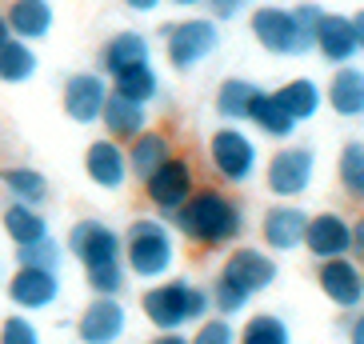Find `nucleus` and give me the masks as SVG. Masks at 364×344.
Here are the masks:
<instances>
[{
	"label": "nucleus",
	"mask_w": 364,
	"mask_h": 344,
	"mask_svg": "<svg viewBox=\"0 0 364 344\" xmlns=\"http://www.w3.org/2000/svg\"><path fill=\"white\" fill-rule=\"evenodd\" d=\"M168 225L193 248L216 252V248L240 244V237L248 232V216H245V205L228 193L225 184H200L193 193V200L172 216Z\"/></svg>",
	"instance_id": "nucleus-1"
},
{
	"label": "nucleus",
	"mask_w": 364,
	"mask_h": 344,
	"mask_svg": "<svg viewBox=\"0 0 364 344\" xmlns=\"http://www.w3.org/2000/svg\"><path fill=\"white\" fill-rule=\"evenodd\" d=\"M65 252L85 269V284L92 296H120L129 284V269H124V244L120 232L100 216H85L68 228Z\"/></svg>",
	"instance_id": "nucleus-2"
},
{
	"label": "nucleus",
	"mask_w": 364,
	"mask_h": 344,
	"mask_svg": "<svg viewBox=\"0 0 364 344\" xmlns=\"http://www.w3.org/2000/svg\"><path fill=\"white\" fill-rule=\"evenodd\" d=\"M120 244H124V269H129V276L149 280V284L172 276L176 260H181V237H176V228L156 213L132 216L129 228L120 232Z\"/></svg>",
	"instance_id": "nucleus-3"
},
{
	"label": "nucleus",
	"mask_w": 364,
	"mask_h": 344,
	"mask_svg": "<svg viewBox=\"0 0 364 344\" xmlns=\"http://www.w3.org/2000/svg\"><path fill=\"white\" fill-rule=\"evenodd\" d=\"M140 312L156 333H181L188 324H200L204 316H213V301H208V289H200L193 280L164 276L144 289Z\"/></svg>",
	"instance_id": "nucleus-4"
},
{
	"label": "nucleus",
	"mask_w": 364,
	"mask_h": 344,
	"mask_svg": "<svg viewBox=\"0 0 364 344\" xmlns=\"http://www.w3.org/2000/svg\"><path fill=\"white\" fill-rule=\"evenodd\" d=\"M208 168L225 188H245L260 172V149L252 132H245L240 124H220L208 136Z\"/></svg>",
	"instance_id": "nucleus-5"
},
{
	"label": "nucleus",
	"mask_w": 364,
	"mask_h": 344,
	"mask_svg": "<svg viewBox=\"0 0 364 344\" xmlns=\"http://www.w3.org/2000/svg\"><path fill=\"white\" fill-rule=\"evenodd\" d=\"M140 188H144V200L152 205V213L172 220V216L193 200L196 188H200V181H196V161L184 156V152H172L152 176L140 181Z\"/></svg>",
	"instance_id": "nucleus-6"
},
{
	"label": "nucleus",
	"mask_w": 364,
	"mask_h": 344,
	"mask_svg": "<svg viewBox=\"0 0 364 344\" xmlns=\"http://www.w3.org/2000/svg\"><path fill=\"white\" fill-rule=\"evenodd\" d=\"M164 36V56L176 72H193L196 65H204L208 56L220 48V24L213 16H184L161 28Z\"/></svg>",
	"instance_id": "nucleus-7"
},
{
	"label": "nucleus",
	"mask_w": 364,
	"mask_h": 344,
	"mask_svg": "<svg viewBox=\"0 0 364 344\" xmlns=\"http://www.w3.org/2000/svg\"><path fill=\"white\" fill-rule=\"evenodd\" d=\"M248 33L268 56L296 60V56L312 53V36L296 24L292 9H280V4H260V9L248 12Z\"/></svg>",
	"instance_id": "nucleus-8"
},
{
	"label": "nucleus",
	"mask_w": 364,
	"mask_h": 344,
	"mask_svg": "<svg viewBox=\"0 0 364 344\" xmlns=\"http://www.w3.org/2000/svg\"><path fill=\"white\" fill-rule=\"evenodd\" d=\"M316 181V152L309 144H280L264 164V184L277 200H300Z\"/></svg>",
	"instance_id": "nucleus-9"
},
{
	"label": "nucleus",
	"mask_w": 364,
	"mask_h": 344,
	"mask_svg": "<svg viewBox=\"0 0 364 344\" xmlns=\"http://www.w3.org/2000/svg\"><path fill=\"white\" fill-rule=\"evenodd\" d=\"M316 289H321V296L332 308L360 312L364 308V264L356 257L316 260Z\"/></svg>",
	"instance_id": "nucleus-10"
},
{
	"label": "nucleus",
	"mask_w": 364,
	"mask_h": 344,
	"mask_svg": "<svg viewBox=\"0 0 364 344\" xmlns=\"http://www.w3.org/2000/svg\"><path fill=\"white\" fill-rule=\"evenodd\" d=\"M216 276H225L228 284H236V289L248 292V296H260L264 289H272V284H277L280 269H277V260H272V252H268V248L232 244Z\"/></svg>",
	"instance_id": "nucleus-11"
},
{
	"label": "nucleus",
	"mask_w": 364,
	"mask_h": 344,
	"mask_svg": "<svg viewBox=\"0 0 364 344\" xmlns=\"http://www.w3.org/2000/svg\"><path fill=\"white\" fill-rule=\"evenodd\" d=\"M4 292H9V301L16 312L36 316V312H48L60 304L65 284H60V272H53V269H21L16 264L9 284H4Z\"/></svg>",
	"instance_id": "nucleus-12"
},
{
	"label": "nucleus",
	"mask_w": 364,
	"mask_h": 344,
	"mask_svg": "<svg viewBox=\"0 0 364 344\" xmlns=\"http://www.w3.org/2000/svg\"><path fill=\"white\" fill-rule=\"evenodd\" d=\"M108 92H112V85H108L105 72H73L60 88V108L73 124L88 129V124H100Z\"/></svg>",
	"instance_id": "nucleus-13"
},
{
	"label": "nucleus",
	"mask_w": 364,
	"mask_h": 344,
	"mask_svg": "<svg viewBox=\"0 0 364 344\" xmlns=\"http://www.w3.org/2000/svg\"><path fill=\"white\" fill-rule=\"evenodd\" d=\"M129 333V308L120 296H92L76 316V340L80 344H117Z\"/></svg>",
	"instance_id": "nucleus-14"
},
{
	"label": "nucleus",
	"mask_w": 364,
	"mask_h": 344,
	"mask_svg": "<svg viewBox=\"0 0 364 344\" xmlns=\"http://www.w3.org/2000/svg\"><path fill=\"white\" fill-rule=\"evenodd\" d=\"M85 176H88L92 188H100V193H120V188L132 181L124 144H120V140H108V136L88 140V149H85Z\"/></svg>",
	"instance_id": "nucleus-15"
},
{
	"label": "nucleus",
	"mask_w": 364,
	"mask_h": 344,
	"mask_svg": "<svg viewBox=\"0 0 364 344\" xmlns=\"http://www.w3.org/2000/svg\"><path fill=\"white\" fill-rule=\"evenodd\" d=\"M304 252L312 260H336L353 257V220L344 213H312L304 228Z\"/></svg>",
	"instance_id": "nucleus-16"
},
{
	"label": "nucleus",
	"mask_w": 364,
	"mask_h": 344,
	"mask_svg": "<svg viewBox=\"0 0 364 344\" xmlns=\"http://www.w3.org/2000/svg\"><path fill=\"white\" fill-rule=\"evenodd\" d=\"M304 228H309V213L292 200L268 205L260 216V240L268 252H296L304 248Z\"/></svg>",
	"instance_id": "nucleus-17"
},
{
	"label": "nucleus",
	"mask_w": 364,
	"mask_h": 344,
	"mask_svg": "<svg viewBox=\"0 0 364 344\" xmlns=\"http://www.w3.org/2000/svg\"><path fill=\"white\" fill-rule=\"evenodd\" d=\"M312 53H321V60L332 68L353 65L356 56H360L353 16H344V12H324L321 28H316V41H312Z\"/></svg>",
	"instance_id": "nucleus-18"
},
{
	"label": "nucleus",
	"mask_w": 364,
	"mask_h": 344,
	"mask_svg": "<svg viewBox=\"0 0 364 344\" xmlns=\"http://www.w3.org/2000/svg\"><path fill=\"white\" fill-rule=\"evenodd\" d=\"M149 60H152V41L140 28H120V33H112L100 44V72L108 80L136 65H149Z\"/></svg>",
	"instance_id": "nucleus-19"
},
{
	"label": "nucleus",
	"mask_w": 364,
	"mask_h": 344,
	"mask_svg": "<svg viewBox=\"0 0 364 344\" xmlns=\"http://www.w3.org/2000/svg\"><path fill=\"white\" fill-rule=\"evenodd\" d=\"M100 124H105V136L108 140L129 144V140H136L144 129H152V108L140 104V100L120 97V92H108L105 112H100Z\"/></svg>",
	"instance_id": "nucleus-20"
},
{
	"label": "nucleus",
	"mask_w": 364,
	"mask_h": 344,
	"mask_svg": "<svg viewBox=\"0 0 364 344\" xmlns=\"http://www.w3.org/2000/svg\"><path fill=\"white\" fill-rule=\"evenodd\" d=\"M4 16H9L12 36H16V41H24V44L44 41V36L53 33V24H56L53 0H9Z\"/></svg>",
	"instance_id": "nucleus-21"
},
{
	"label": "nucleus",
	"mask_w": 364,
	"mask_h": 344,
	"mask_svg": "<svg viewBox=\"0 0 364 344\" xmlns=\"http://www.w3.org/2000/svg\"><path fill=\"white\" fill-rule=\"evenodd\" d=\"M324 100H328V108L341 120H364V68H356V65L332 68Z\"/></svg>",
	"instance_id": "nucleus-22"
},
{
	"label": "nucleus",
	"mask_w": 364,
	"mask_h": 344,
	"mask_svg": "<svg viewBox=\"0 0 364 344\" xmlns=\"http://www.w3.org/2000/svg\"><path fill=\"white\" fill-rule=\"evenodd\" d=\"M124 152H129L132 181H144V176H152V172H156L172 152H176V144H172V136L164 129H144L136 140L124 144Z\"/></svg>",
	"instance_id": "nucleus-23"
},
{
	"label": "nucleus",
	"mask_w": 364,
	"mask_h": 344,
	"mask_svg": "<svg viewBox=\"0 0 364 344\" xmlns=\"http://www.w3.org/2000/svg\"><path fill=\"white\" fill-rule=\"evenodd\" d=\"M0 232H4V237H9L16 248L33 244V240L53 237L48 216H44L36 205H21V200H9V205L0 208Z\"/></svg>",
	"instance_id": "nucleus-24"
},
{
	"label": "nucleus",
	"mask_w": 364,
	"mask_h": 344,
	"mask_svg": "<svg viewBox=\"0 0 364 344\" xmlns=\"http://www.w3.org/2000/svg\"><path fill=\"white\" fill-rule=\"evenodd\" d=\"M260 92L264 88L252 85L248 76H228V80H220V88H216V112H220V120L225 124H248Z\"/></svg>",
	"instance_id": "nucleus-25"
},
{
	"label": "nucleus",
	"mask_w": 364,
	"mask_h": 344,
	"mask_svg": "<svg viewBox=\"0 0 364 344\" xmlns=\"http://www.w3.org/2000/svg\"><path fill=\"white\" fill-rule=\"evenodd\" d=\"M272 97L280 100V108H284V112L296 120V124L312 120V117L324 108V88L316 85L312 76H292V80H284V85L272 92Z\"/></svg>",
	"instance_id": "nucleus-26"
},
{
	"label": "nucleus",
	"mask_w": 364,
	"mask_h": 344,
	"mask_svg": "<svg viewBox=\"0 0 364 344\" xmlns=\"http://www.w3.org/2000/svg\"><path fill=\"white\" fill-rule=\"evenodd\" d=\"M0 188H4L9 200H21V205L41 208L48 200V176L33 164H4L0 168Z\"/></svg>",
	"instance_id": "nucleus-27"
},
{
	"label": "nucleus",
	"mask_w": 364,
	"mask_h": 344,
	"mask_svg": "<svg viewBox=\"0 0 364 344\" xmlns=\"http://www.w3.org/2000/svg\"><path fill=\"white\" fill-rule=\"evenodd\" d=\"M36 68H41V60H36L33 44L16 41V36H9L0 44V85H28L36 76Z\"/></svg>",
	"instance_id": "nucleus-28"
},
{
	"label": "nucleus",
	"mask_w": 364,
	"mask_h": 344,
	"mask_svg": "<svg viewBox=\"0 0 364 344\" xmlns=\"http://www.w3.org/2000/svg\"><path fill=\"white\" fill-rule=\"evenodd\" d=\"M236 344H292V328L280 312H252L236 328Z\"/></svg>",
	"instance_id": "nucleus-29"
},
{
	"label": "nucleus",
	"mask_w": 364,
	"mask_h": 344,
	"mask_svg": "<svg viewBox=\"0 0 364 344\" xmlns=\"http://www.w3.org/2000/svg\"><path fill=\"white\" fill-rule=\"evenodd\" d=\"M248 124H252L260 136H268V140H292V132H296V120L280 108V100L272 97V92H260V100H257V108H252Z\"/></svg>",
	"instance_id": "nucleus-30"
},
{
	"label": "nucleus",
	"mask_w": 364,
	"mask_h": 344,
	"mask_svg": "<svg viewBox=\"0 0 364 344\" xmlns=\"http://www.w3.org/2000/svg\"><path fill=\"white\" fill-rule=\"evenodd\" d=\"M108 85H112V92H120V97H129V100H140V104H152V100L161 97V72L152 68V60L112 76Z\"/></svg>",
	"instance_id": "nucleus-31"
},
{
	"label": "nucleus",
	"mask_w": 364,
	"mask_h": 344,
	"mask_svg": "<svg viewBox=\"0 0 364 344\" xmlns=\"http://www.w3.org/2000/svg\"><path fill=\"white\" fill-rule=\"evenodd\" d=\"M336 181L341 193L356 205H364V140H348L336 156Z\"/></svg>",
	"instance_id": "nucleus-32"
},
{
	"label": "nucleus",
	"mask_w": 364,
	"mask_h": 344,
	"mask_svg": "<svg viewBox=\"0 0 364 344\" xmlns=\"http://www.w3.org/2000/svg\"><path fill=\"white\" fill-rule=\"evenodd\" d=\"M60 260H65V244L56 237H44V240H33V244L16 248V264L21 269H53L60 272Z\"/></svg>",
	"instance_id": "nucleus-33"
},
{
	"label": "nucleus",
	"mask_w": 364,
	"mask_h": 344,
	"mask_svg": "<svg viewBox=\"0 0 364 344\" xmlns=\"http://www.w3.org/2000/svg\"><path fill=\"white\" fill-rule=\"evenodd\" d=\"M208 301H213V312H216V316H228V321H236L240 312H248L252 296H248V292H240L236 284H228L225 276H213V284H208Z\"/></svg>",
	"instance_id": "nucleus-34"
},
{
	"label": "nucleus",
	"mask_w": 364,
	"mask_h": 344,
	"mask_svg": "<svg viewBox=\"0 0 364 344\" xmlns=\"http://www.w3.org/2000/svg\"><path fill=\"white\" fill-rule=\"evenodd\" d=\"M0 344H44V336L28 312H9L0 321Z\"/></svg>",
	"instance_id": "nucleus-35"
},
{
	"label": "nucleus",
	"mask_w": 364,
	"mask_h": 344,
	"mask_svg": "<svg viewBox=\"0 0 364 344\" xmlns=\"http://www.w3.org/2000/svg\"><path fill=\"white\" fill-rule=\"evenodd\" d=\"M193 344H236V324L228 321V316H204L200 324H196V333L188 336Z\"/></svg>",
	"instance_id": "nucleus-36"
},
{
	"label": "nucleus",
	"mask_w": 364,
	"mask_h": 344,
	"mask_svg": "<svg viewBox=\"0 0 364 344\" xmlns=\"http://www.w3.org/2000/svg\"><path fill=\"white\" fill-rule=\"evenodd\" d=\"M292 16H296V24L312 36V41H316V28H321V21H324V9H321V4L304 0V4H296V9H292Z\"/></svg>",
	"instance_id": "nucleus-37"
},
{
	"label": "nucleus",
	"mask_w": 364,
	"mask_h": 344,
	"mask_svg": "<svg viewBox=\"0 0 364 344\" xmlns=\"http://www.w3.org/2000/svg\"><path fill=\"white\" fill-rule=\"evenodd\" d=\"M204 4H208V12H213V21L220 24V21H236L240 12H248L252 0H204Z\"/></svg>",
	"instance_id": "nucleus-38"
},
{
	"label": "nucleus",
	"mask_w": 364,
	"mask_h": 344,
	"mask_svg": "<svg viewBox=\"0 0 364 344\" xmlns=\"http://www.w3.org/2000/svg\"><path fill=\"white\" fill-rule=\"evenodd\" d=\"M353 257L364 264V213L353 220Z\"/></svg>",
	"instance_id": "nucleus-39"
},
{
	"label": "nucleus",
	"mask_w": 364,
	"mask_h": 344,
	"mask_svg": "<svg viewBox=\"0 0 364 344\" xmlns=\"http://www.w3.org/2000/svg\"><path fill=\"white\" fill-rule=\"evenodd\" d=\"M120 4H124L129 12H140V16H149V12H156V9H161L164 0H120Z\"/></svg>",
	"instance_id": "nucleus-40"
},
{
	"label": "nucleus",
	"mask_w": 364,
	"mask_h": 344,
	"mask_svg": "<svg viewBox=\"0 0 364 344\" xmlns=\"http://www.w3.org/2000/svg\"><path fill=\"white\" fill-rule=\"evenodd\" d=\"M348 344H364V308L353 312V321H348Z\"/></svg>",
	"instance_id": "nucleus-41"
},
{
	"label": "nucleus",
	"mask_w": 364,
	"mask_h": 344,
	"mask_svg": "<svg viewBox=\"0 0 364 344\" xmlns=\"http://www.w3.org/2000/svg\"><path fill=\"white\" fill-rule=\"evenodd\" d=\"M149 344H193V340H188L184 333H156Z\"/></svg>",
	"instance_id": "nucleus-42"
},
{
	"label": "nucleus",
	"mask_w": 364,
	"mask_h": 344,
	"mask_svg": "<svg viewBox=\"0 0 364 344\" xmlns=\"http://www.w3.org/2000/svg\"><path fill=\"white\" fill-rule=\"evenodd\" d=\"M353 28H356V44H360V53H364V9L353 12Z\"/></svg>",
	"instance_id": "nucleus-43"
},
{
	"label": "nucleus",
	"mask_w": 364,
	"mask_h": 344,
	"mask_svg": "<svg viewBox=\"0 0 364 344\" xmlns=\"http://www.w3.org/2000/svg\"><path fill=\"white\" fill-rule=\"evenodd\" d=\"M12 36V28H9V16H4V9H0V44Z\"/></svg>",
	"instance_id": "nucleus-44"
},
{
	"label": "nucleus",
	"mask_w": 364,
	"mask_h": 344,
	"mask_svg": "<svg viewBox=\"0 0 364 344\" xmlns=\"http://www.w3.org/2000/svg\"><path fill=\"white\" fill-rule=\"evenodd\" d=\"M168 4H176V9H200L204 0H168Z\"/></svg>",
	"instance_id": "nucleus-45"
},
{
	"label": "nucleus",
	"mask_w": 364,
	"mask_h": 344,
	"mask_svg": "<svg viewBox=\"0 0 364 344\" xmlns=\"http://www.w3.org/2000/svg\"><path fill=\"white\" fill-rule=\"evenodd\" d=\"M117 344H132V340H117Z\"/></svg>",
	"instance_id": "nucleus-46"
},
{
	"label": "nucleus",
	"mask_w": 364,
	"mask_h": 344,
	"mask_svg": "<svg viewBox=\"0 0 364 344\" xmlns=\"http://www.w3.org/2000/svg\"><path fill=\"white\" fill-rule=\"evenodd\" d=\"M73 344H80V340H73Z\"/></svg>",
	"instance_id": "nucleus-47"
}]
</instances>
